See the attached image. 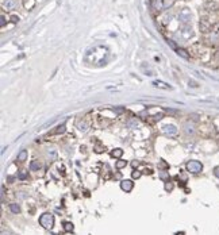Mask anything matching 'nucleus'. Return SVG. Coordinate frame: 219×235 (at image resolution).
I'll return each mask as SVG.
<instances>
[{"label":"nucleus","instance_id":"393cba45","mask_svg":"<svg viewBox=\"0 0 219 235\" xmlns=\"http://www.w3.org/2000/svg\"><path fill=\"white\" fill-rule=\"evenodd\" d=\"M166 42H168V45H169L172 49H175V50H177V47H176V45H175V42H173V41H169V39H168Z\"/></svg>","mask_w":219,"mask_h":235},{"label":"nucleus","instance_id":"c85d7f7f","mask_svg":"<svg viewBox=\"0 0 219 235\" xmlns=\"http://www.w3.org/2000/svg\"><path fill=\"white\" fill-rule=\"evenodd\" d=\"M103 150H104V149H102L100 146H96V147H95V151H96V153H102Z\"/></svg>","mask_w":219,"mask_h":235},{"label":"nucleus","instance_id":"f257e3e1","mask_svg":"<svg viewBox=\"0 0 219 235\" xmlns=\"http://www.w3.org/2000/svg\"><path fill=\"white\" fill-rule=\"evenodd\" d=\"M39 224L46 230H51L54 226V215L50 212H45L43 215H41L39 218Z\"/></svg>","mask_w":219,"mask_h":235},{"label":"nucleus","instance_id":"f03ea898","mask_svg":"<svg viewBox=\"0 0 219 235\" xmlns=\"http://www.w3.org/2000/svg\"><path fill=\"white\" fill-rule=\"evenodd\" d=\"M187 170L189 173H192V174H199L203 170V165H202V162L196 161V159H192V161H189L187 164Z\"/></svg>","mask_w":219,"mask_h":235},{"label":"nucleus","instance_id":"39448f33","mask_svg":"<svg viewBox=\"0 0 219 235\" xmlns=\"http://www.w3.org/2000/svg\"><path fill=\"white\" fill-rule=\"evenodd\" d=\"M164 128V132L168 135H176L177 134V128H176V126H173V124H166V126L162 127Z\"/></svg>","mask_w":219,"mask_h":235},{"label":"nucleus","instance_id":"9d476101","mask_svg":"<svg viewBox=\"0 0 219 235\" xmlns=\"http://www.w3.org/2000/svg\"><path fill=\"white\" fill-rule=\"evenodd\" d=\"M138 124H139V123H138V120H135V119H130V120L126 123V126L129 127V128H137Z\"/></svg>","mask_w":219,"mask_h":235},{"label":"nucleus","instance_id":"4be33fe9","mask_svg":"<svg viewBox=\"0 0 219 235\" xmlns=\"http://www.w3.org/2000/svg\"><path fill=\"white\" fill-rule=\"evenodd\" d=\"M131 176H132V178H139L141 176H142V173H141L139 170H134V172L131 173Z\"/></svg>","mask_w":219,"mask_h":235},{"label":"nucleus","instance_id":"20e7f679","mask_svg":"<svg viewBox=\"0 0 219 235\" xmlns=\"http://www.w3.org/2000/svg\"><path fill=\"white\" fill-rule=\"evenodd\" d=\"M132 186H134V182H132L131 180H122V181H120V188H122V191H124V192H131Z\"/></svg>","mask_w":219,"mask_h":235},{"label":"nucleus","instance_id":"6e6552de","mask_svg":"<svg viewBox=\"0 0 219 235\" xmlns=\"http://www.w3.org/2000/svg\"><path fill=\"white\" fill-rule=\"evenodd\" d=\"M42 167V164L39 161H31L30 164V170H39Z\"/></svg>","mask_w":219,"mask_h":235},{"label":"nucleus","instance_id":"f8f14e48","mask_svg":"<svg viewBox=\"0 0 219 235\" xmlns=\"http://www.w3.org/2000/svg\"><path fill=\"white\" fill-rule=\"evenodd\" d=\"M26 158H27V151H26V150H20V151H19V154H18V161H19V162H23V161H26Z\"/></svg>","mask_w":219,"mask_h":235},{"label":"nucleus","instance_id":"2eb2a0df","mask_svg":"<svg viewBox=\"0 0 219 235\" xmlns=\"http://www.w3.org/2000/svg\"><path fill=\"white\" fill-rule=\"evenodd\" d=\"M176 51H177V54H178L180 57H183V58H185V59H188V58H189V54L187 53V51L184 50V49H177Z\"/></svg>","mask_w":219,"mask_h":235},{"label":"nucleus","instance_id":"a878e982","mask_svg":"<svg viewBox=\"0 0 219 235\" xmlns=\"http://www.w3.org/2000/svg\"><path fill=\"white\" fill-rule=\"evenodd\" d=\"M11 22H12V23H18V22H19V16L12 15V16H11Z\"/></svg>","mask_w":219,"mask_h":235},{"label":"nucleus","instance_id":"dca6fc26","mask_svg":"<svg viewBox=\"0 0 219 235\" xmlns=\"http://www.w3.org/2000/svg\"><path fill=\"white\" fill-rule=\"evenodd\" d=\"M78 130H80V131H88V123H87V122H80V123H78Z\"/></svg>","mask_w":219,"mask_h":235},{"label":"nucleus","instance_id":"c756f323","mask_svg":"<svg viewBox=\"0 0 219 235\" xmlns=\"http://www.w3.org/2000/svg\"><path fill=\"white\" fill-rule=\"evenodd\" d=\"M172 188H173L172 184H166V185H165V189H166V191H172Z\"/></svg>","mask_w":219,"mask_h":235},{"label":"nucleus","instance_id":"412c9836","mask_svg":"<svg viewBox=\"0 0 219 235\" xmlns=\"http://www.w3.org/2000/svg\"><path fill=\"white\" fill-rule=\"evenodd\" d=\"M126 165H127L126 161H118L116 162V167H118V169H122V167H124Z\"/></svg>","mask_w":219,"mask_h":235},{"label":"nucleus","instance_id":"7ed1b4c3","mask_svg":"<svg viewBox=\"0 0 219 235\" xmlns=\"http://www.w3.org/2000/svg\"><path fill=\"white\" fill-rule=\"evenodd\" d=\"M178 20L183 22L184 24L189 23V22L192 20V14H191V11H189L188 8H184V10H181L180 14H178Z\"/></svg>","mask_w":219,"mask_h":235},{"label":"nucleus","instance_id":"6ab92c4d","mask_svg":"<svg viewBox=\"0 0 219 235\" xmlns=\"http://www.w3.org/2000/svg\"><path fill=\"white\" fill-rule=\"evenodd\" d=\"M64 230H65L66 232H72V231H73V224L69 223V221L64 223Z\"/></svg>","mask_w":219,"mask_h":235},{"label":"nucleus","instance_id":"f3484780","mask_svg":"<svg viewBox=\"0 0 219 235\" xmlns=\"http://www.w3.org/2000/svg\"><path fill=\"white\" fill-rule=\"evenodd\" d=\"M183 34H184V37H185V38H191L192 35H193V32H192V30L189 29V27H185L184 31H183Z\"/></svg>","mask_w":219,"mask_h":235},{"label":"nucleus","instance_id":"0eeeda50","mask_svg":"<svg viewBox=\"0 0 219 235\" xmlns=\"http://www.w3.org/2000/svg\"><path fill=\"white\" fill-rule=\"evenodd\" d=\"M153 85L157 86V88H161V89H170V86L168 85L166 83H164V81H154Z\"/></svg>","mask_w":219,"mask_h":235},{"label":"nucleus","instance_id":"bb28decb","mask_svg":"<svg viewBox=\"0 0 219 235\" xmlns=\"http://www.w3.org/2000/svg\"><path fill=\"white\" fill-rule=\"evenodd\" d=\"M214 176L219 178V166H215V167H214Z\"/></svg>","mask_w":219,"mask_h":235},{"label":"nucleus","instance_id":"9b49d317","mask_svg":"<svg viewBox=\"0 0 219 235\" xmlns=\"http://www.w3.org/2000/svg\"><path fill=\"white\" fill-rule=\"evenodd\" d=\"M10 209H11V212H14V213H19V212H20V207H19V204H16V203H11V204H10Z\"/></svg>","mask_w":219,"mask_h":235},{"label":"nucleus","instance_id":"a211bd4d","mask_svg":"<svg viewBox=\"0 0 219 235\" xmlns=\"http://www.w3.org/2000/svg\"><path fill=\"white\" fill-rule=\"evenodd\" d=\"M200 29H202V31H203V32L210 31V26H208L207 23H204V20L200 22Z\"/></svg>","mask_w":219,"mask_h":235},{"label":"nucleus","instance_id":"cd10ccee","mask_svg":"<svg viewBox=\"0 0 219 235\" xmlns=\"http://www.w3.org/2000/svg\"><path fill=\"white\" fill-rule=\"evenodd\" d=\"M4 24H5V18L2 15V16H0V26L3 27V26H4Z\"/></svg>","mask_w":219,"mask_h":235},{"label":"nucleus","instance_id":"aec40b11","mask_svg":"<svg viewBox=\"0 0 219 235\" xmlns=\"http://www.w3.org/2000/svg\"><path fill=\"white\" fill-rule=\"evenodd\" d=\"M185 132H187V134H193V132H195L193 127L189 126V124H185Z\"/></svg>","mask_w":219,"mask_h":235},{"label":"nucleus","instance_id":"b1692460","mask_svg":"<svg viewBox=\"0 0 219 235\" xmlns=\"http://www.w3.org/2000/svg\"><path fill=\"white\" fill-rule=\"evenodd\" d=\"M160 177H161L162 180H168V181H169V176H168L166 173H164V172H161V173H160Z\"/></svg>","mask_w":219,"mask_h":235},{"label":"nucleus","instance_id":"1a4fd4ad","mask_svg":"<svg viewBox=\"0 0 219 235\" xmlns=\"http://www.w3.org/2000/svg\"><path fill=\"white\" fill-rule=\"evenodd\" d=\"M47 157L50 158V161H56L57 159V151L54 149H49L47 150Z\"/></svg>","mask_w":219,"mask_h":235},{"label":"nucleus","instance_id":"ddd939ff","mask_svg":"<svg viewBox=\"0 0 219 235\" xmlns=\"http://www.w3.org/2000/svg\"><path fill=\"white\" fill-rule=\"evenodd\" d=\"M111 155L115 157V158H120V157L123 155V150H122V149H115V150L111 151Z\"/></svg>","mask_w":219,"mask_h":235},{"label":"nucleus","instance_id":"4468645a","mask_svg":"<svg viewBox=\"0 0 219 235\" xmlns=\"http://www.w3.org/2000/svg\"><path fill=\"white\" fill-rule=\"evenodd\" d=\"M65 124H61V126H58V127H56V130H53V131L50 132V134H62V132H65Z\"/></svg>","mask_w":219,"mask_h":235},{"label":"nucleus","instance_id":"5701e85b","mask_svg":"<svg viewBox=\"0 0 219 235\" xmlns=\"http://www.w3.org/2000/svg\"><path fill=\"white\" fill-rule=\"evenodd\" d=\"M18 177L20 178V180H24V178L27 177V172H26V170H22V172L19 173V176H18Z\"/></svg>","mask_w":219,"mask_h":235},{"label":"nucleus","instance_id":"423d86ee","mask_svg":"<svg viewBox=\"0 0 219 235\" xmlns=\"http://www.w3.org/2000/svg\"><path fill=\"white\" fill-rule=\"evenodd\" d=\"M15 5H16L15 0H5V2H3V7L7 8V10H14Z\"/></svg>","mask_w":219,"mask_h":235}]
</instances>
